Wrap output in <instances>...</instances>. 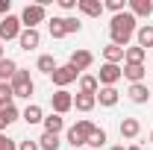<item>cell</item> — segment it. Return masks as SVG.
<instances>
[{
    "label": "cell",
    "instance_id": "6da1fadb",
    "mask_svg": "<svg viewBox=\"0 0 153 150\" xmlns=\"http://www.w3.org/2000/svg\"><path fill=\"white\" fill-rule=\"evenodd\" d=\"M135 30H138V21H135V15L130 9H124L121 15H112V24H109L112 44H118V47L127 50V44H130V38L135 36Z\"/></svg>",
    "mask_w": 153,
    "mask_h": 150
},
{
    "label": "cell",
    "instance_id": "7a4b0ae2",
    "mask_svg": "<svg viewBox=\"0 0 153 150\" xmlns=\"http://www.w3.org/2000/svg\"><path fill=\"white\" fill-rule=\"evenodd\" d=\"M18 18H21V27L24 30H38V24L47 18V9H44V3H27Z\"/></svg>",
    "mask_w": 153,
    "mask_h": 150
},
{
    "label": "cell",
    "instance_id": "3957f363",
    "mask_svg": "<svg viewBox=\"0 0 153 150\" xmlns=\"http://www.w3.org/2000/svg\"><path fill=\"white\" fill-rule=\"evenodd\" d=\"M9 85H12V94H15V97H24V100H30L33 91H36V82H33L30 71H21V68H18V74L12 76Z\"/></svg>",
    "mask_w": 153,
    "mask_h": 150
},
{
    "label": "cell",
    "instance_id": "277c9868",
    "mask_svg": "<svg viewBox=\"0 0 153 150\" xmlns=\"http://www.w3.org/2000/svg\"><path fill=\"white\" fill-rule=\"evenodd\" d=\"M50 106H53V112L56 115H65L74 109V94L68 91V88H59L56 94H50Z\"/></svg>",
    "mask_w": 153,
    "mask_h": 150
},
{
    "label": "cell",
    "instance_id": "5b68a950",
    "mask_svg": "<svg viewBox=\"0 0 153 150\" xmlns=\"http://www.w3.org/2000/svg\"><path fill=\"white\" fill-rule=\"evenodd\" d=\"M21 18L18 15H6V18L0 21V41H12V38L21 36Z\"/></svg>",
    "mask_w": 153,
    "mask_h": 150
},
{
    "label": "cell",
    "instance_id": "8992f818",
    "mask_svg": "<svg viewBox=\"0 0 153 150\" xmlns=\"http://www.w3.org/2000/svg\"><path fill=\"white\" fill-rule=\"evenodd\" d=\"M76 76H82V74H76L71 65H59L56 71L50 74V79H53V85H56V88H68L71 82H76Z\"/></svg>",
    "mask_w": 153,
    "mask_h": 150
},
{
    "label": "cell",
    "instance_id": "52a82bcc",
    "mask_svg": "<svg viewBox=\"0 0 153 150\" xmlns=\"http://www.w3.org/2000/svg\"><path fill=\"white\" fill-rule=\"evenodd\" d=\"M121 76H124L121 65H109V62H103V65H100V74H97V82H100V88H103V85H115Z\"/></svg>",
    "mask_w": 153,
    "mask_h": 150
},
{
    "label": "cell",
    "instance_id": "ba28073f",
    "mask_svg": "<svg viewBox=\"0 0 153 150\" xmlns=\"http://www.w3.org/2000/svg\"><path fill=\"white\" fill-rule=\"evenodd\" d=\"M91 62H94V56H91L88 50H74V53H71V59H68V65L74 68L76 74L88 71V68H91Z\"/></svg>",
    "mask_w": 153,
    "mask_h": 150
},
{
    "label": "cell",
    "instance_id": "9c48e42d",
    "mask_svg": "<svg viewBox=\"0 0 153 150\" xmlns=\"http://www.w3.org/2000/svg\"><path fill=\"white\" fill-rule=\"evenodd\" d=\"M18 44H21V50H36L38 44H41V33L38 30H21V36H18Z\"/></svg>",
    "mask_w": 153,
    "mask_h": 150
},
{
    "label": "cell",
    "instance_id": "30bf717a",
    "mask_svg": "<svg viewBox=\"0 0 153 150\" xmlns=\"http://www.w3.org/2000/svg\"><path fill=\"white\" fill-rule=\"evenodd\" d=\"M94 97H97V103H100V106H106V109H112L115 103L121 100V94H118V88H115V85H103Z\"/></svg>",
    "mask_w": 153,
    "mask_h": 150
},
{
    "label": "cell",
    "instance_id": "8fae6325",
    "mask_svg": "<svg viewBox=\"0 0 153 150\" xmlns=\"http://www.w3.org/2000/svg\"><path fill=\"white\" fill-rule=\"evenodd\" d=\"M76 9H79L85 18H100V15L106 12L100 0H76Z\"/></svg>",
    "mask_w": 153,
    "mask_h": 150
},
{
    "label": "cell",
    "instance_id": "7c38bea8",
    "mask_svg": "<svg viewBox=\"0 0 153 150\" xmlns=\"http://www.w3.org/2000/svg\"><path fill=\"white\" fill-rule=\"evenodd\" d=\"M130 12L138 18H150L153 15V0H130Z\"/></svg>",
    "mask_w": 153,
    "mask_h": 150
},
{
    "label": "cell",
    "instance_id": "4fadbf2b",
    "mask_svg": "<svg viewBox=\"0 0 153 150\" xmlns=\"http://www.w3.org/2000/svg\"><path fill=\"white\" fill-rule=\"evenodd\" d=\"M138 132H141V124H138V118H124V121H121V138L133 141Z\"/></svg>",
    "mask_w": 153,
    "mask_h": 150
},
{
    "label": "cell",
    "instance_id": "5bb4252c",
    "mask_svg": "<svg viewBox=\"0 0 153 150\" xmlns=\"http://www.w3.org/2000/svg\"><path fill=\"white\" fill-rule=\"evenodd\" d=\"M135 41H138V47H141V50L153 47V24H141V27L135 30Z\"/></svg>",
    "mask_w": 153,
    "mask_h": 150
},
{
    "label": "cell",
    "instance_id": "9a60e30c",
    "mask_svg": "<svg viewBox=\"0 0 153 150\" xmlns=\"http://www.w3.org/2000/svg\"><path fill=\"white\" fill-rule=\"evenodd\" d=\"M121 71H124V76L130 79V85H135V82H144V74H147V68H144V65H124Z\"/></svg>",
    "mask_w": 153,
    "mask_h": 150
},
{
    "label": "cell",
    "instance_id": "2e32d148",
    "mask_svg": "<svg viewBox=\"0 0 153 150\" xmlns=\"http://www.w3.org/2000/svg\"><path fill=\"white\" fill-rule=\"evenodd\" d=\"M127 94H130V100H133V103H138V106L150 100V88H147L144 82H135V85H130V91H127Z\"/></svg>",
    "mask_w": 153,
    "mask_h": 150
},
{
    "label": "cell",
    "instance_id": "e0dca14e",
    "mask_svg": "<svg viewBox=\"0 0 153 150\" xmlns=\"http://www.w3.org/2000/svg\"><path fill=\"white\" fill-rule=\"evenodd\" d=\"M18 74V62L15 59H0V82H12V76Z\"/></svg>",
    "mask_w": 153,
    "mask_h": 150
},
{
    "label": "cell",
    "instance_id": "ac0fdd59",
    "mask_svg": "<svg viewBox=\"0 0 153 150\" xmlns=\"http://www.w3.org/2000/svg\"><path fill=\"white\" fill-rule=\"evenodd\" d=\"M144 56H147V50H141L138 44L135 47H127L124 50V65H144Z\"/></svg>",
    "mask_w": 153,
    "mask_h": 150
},
{
    "label": "cell",
    "instance_id": "d6986e66",
    "mask_svg": "<svg viewBox=\"0 0 153 150\" xmlns=\"http://www.w3.org/2000/svg\"><path fill=\"white\" fill-rule=\"evenodd\" d=\"M103 59H106L109 65H121V62H124V47H118V44L109 41V44L103 47Z\"/></svg>",
    "mask_w": 153,
    "mask_h": 150
},
{
    "label": "cell",
    "instance_id": "ffe728a7",
    "mask_svg": "<svg viewBox=\"0 0 153 150\" xmlns=\"http://www.w3.org/2000/svg\"><path fill=\"white\" fill-rule=\"evenodd\" d=\"M41 124H44V132H53V135H59V132L65 130V118H62V115H56V112L47 115Z\"/></svg>",
    "mask_w": 153,
    "mask_h": 150
},
{
    "label": "cell",
    "instance_id": "44dd1931",
    "mask_svg": "<svg viewBox=\"0 0 153 150\" xmlns=\"http://www.w3.org/2000/svg\"><path fill=\"white\" fill-rule=\"evenodd\" d=\"M94 106H97V97H94V94H79V91H76L74 109H79V112H91Z\"/></svg>",
    "mask_w": 153,
    "mask_h": 150
},
{
    "label": "cell",
    "instance_id": "7402d4cb",
    "mask_svg": "<svg viewBox=\"0 0 153 150\" xmlns=\"http://www.w3.org/2000/svg\"><path fill=\"white\" fill-rule=\"evenodd\" d=\"M97 91H100L97 76H91V74H82V76H79V94H97Z\"/></svg>",
    "mask_w": 153,
    "mask_h": 150
},
{
    "label": "cell",
    "instance_id": "603a6c76",
    "mask_svg": "<svg viewBox=\"0 0 153 150\" xmlns=\"http://www.w3.org/2000/svg\"><path fill=\"white\" fill-rule=\"evenodd\" d=\"M18 118H21V112L15 109V103H12V106H6V109H0V132L6 130L9 124H15Z\"/></svg>",
    "mask_w": 153,
    "mask_h": 150
},
{
    "label": "cell",
    "instance_id": "cb8c5ba5",
    "mask_svg": "<svg viewBox=\"0 0 153 150\" xmlns=\"http://www.w3.org/2000/svg\"><path fill=\"white\" fill-rule=\"evenodd\" d=\"M21 118L27 121V124H41L44 121V112H41V106H36V103H30L24 112H21Z\"/></svg>",
    "mask_w": 153,
    "mask_h": 150
},
{
    "label": "cell",
    "instance_id": "d4e9b609",
    "mask_svg": "<svg viewBox=\"0 0 153 150\" xmlns=\"http://www.w3.org/2000/svg\"><path fill=\"white\" fill-rule=\"evenodd\" d=\"M59 147H62V138L53 135V132H44L38 138V150H59Z\"/></svg>",
    "mask_w": 153,
    "mask_h": 150
},
{
    "label": "cell",
    "instance_id": "484cf974",
    "mask_svg": "<svg viewBox=\"0 0 153 150\" xmlns=\"http://www.w3.org/2000/svg\"><path fill=\"white\" fill-rule=\"evenodd\" d=\"M65 141H68V144H71V147H74V150H82V147H85V144H88V138H85L82 132H76L74 127H71V130L65 132Z\"/></svg>",
    "mask_w": 153,
    "mask_h": 150
},
{
    "label": "cell",
    "instance_id": "4316f807",
    "mask_svg": "<svg viewBox=\"0 0 153 150\" xmlns=\"http://www.w3.org/2000/svg\"><path fill=\"white\" fill-rule=\"evenodd\" d=\"M106 141H109L106 130H103V127H97V130L91 132V135H88V144H85V147H88V150H97V147H103Z\"/></svg>",
    "mask_w": 153,
    "mask_h": 150
},
{
    "label": "cell",
    "instance_id": "83f0119b",
    "mask_svg": "<svg viewBox=\"0 0 153 150\" xmlns=\"http://www.w3.org/2000/svg\"><path fill=\"white\" fill-rule=\"evenodd\" d=\"M36 68L41 71V74H47V76H50V74H53V71L59 68V65H56V59H53V56H38Z\"/></svg>",
    "mask_w": 153,
    "mask_h": 150
},
{
    "label": "cell",
    "instance_id": "f1b7e54d",
    "mask_svg": "<svg viewBox=\"0 0 153 150\" xmlns=\"http://www.w3.org/2000/svg\"><path fill=\"white\" fill-rule=\"evenodd\" d=\"M12 100H15V94H12V85H9V82H0V109L12 106Z\"/></svg>",
    "mask_w": 153,
    "mask_h": 150
},
{
    "label": "cell",
    "instance_id": "f546056e",
    "mask_svg": "<svg viewBox=\"0 0 153 150\" xmlns=\"http://www.w3.org/2000/svg\"><path fill=\"white\" fill-rule=\"evenodd\" d=\"M50 36L53 38H65L68 33H65V18H53L50 21Z\"/></svg>",
    "mask_w": 153,
    "mask_h": 150
},
{
    "label": "cell",
    "instance_id": "4dcf8cb0",
    "mask_svg": "<svg viewBox=\"0 0 153 150\" xmlns=\"http://www.w3.org/2000/svg\"><path fill=\"white\" fill-rule=\"evenodd\" d=\"M74 130H76V132H82V135L88 138V135H91V132H94L97 127L91 124V121H88V118H82V121H76V124H74Z\"/></svg>",
    "mask_w": 153,
    "mask_h": 150
},
{
    "label": "cell",
    "instance_id": "1f68e13d",
    "mask_svg": "<svg viewBox=\"0 0 153 150\" xmlns=\"http://www.w3.org/2000/svg\"><path fill=\"white\" fill-rule=\"evenodd\" d=\"M103 9H109L112 15H121V12H124V0H106Z\"/></svg>",
    "mask_w": 153,
    "mask_h": 150
},
{
    "label": "cell",
    "instance_id": "d6a6232c",
    "mask_svg": "<svg viewBox=\"0 0 153 150\" xmlns=\"http://www.w3.org/2000/svg\"><path fill=\"white\" fill-rule=\"evenodd\" d=\"M82 30V24H79V18H65V33L71 36V33H79Z\"/></svg>",
    "mask_w": 153,
    "mask_h": 150
},
{
    "label": "cell",
    "instance_id": "836d02e7",
    "mask_svg": "<svg viewBox=\"0 0 153 150\" xmlns=\"http://www.w3.org/2000/svg\"><path fill=\"white\" fill-rule=\"evenodd\" d=\"M0 150H18V141H15V138H9V135H3V132H0Z\"/></svg>",
    "mask_w": 153,
    "mask_h": 150
},
{
    "label": "cell",
    "instance_id": "e575fe53",
    "mask_svg": "<svg viewBox=\"0 0 153 150\" xmlns=\"http://www.w3.org/2000/svg\"><path fill=\"white\" fill-rule=\"evenodd\" d=\"M18 150H38V141H18Z\"/></svg>",
    "mask_w": 153,
    "mask_h": 150
},
{
    "label": "cell",
    "instance_id": "d590c367",
    "mask_svg": "<svg viewBox=\"0 0 153 150\" xmlns=\"http://www.w3.org/2000/svg\"><path fill=\"white\" fill-rule=\"evenodd\" d=\"M9 9H12V0H0V15H3V18L9 15Z\"/></svg>",
    "mask_w": 153,
    "mask_h": 150
},
{
    "label": "cell",
    "instance_id": "8d00e7d4",
    "mask_svg": "<svg viewBox=\"0 0 153 150\" xmlns=\"http://www.w3.org/2000/svg\"><path fill=\"white\" fill-rule=\"evenodd\" d=\"M59 6H62L65 12H71V9H76V0H59Z\"/></svg>",
    "mask_w": 153,
    "mask_h": 150
},
{
    "label": "cell",
    "instance_id": "74e56055",
    "mask_svg": "<svg viewBox=\"0 0 153 150\" xmlns=\"http://www.w3.org/2000/svg\"><path fill=\"white\" fill-rule=\"evenodd\" d=\"M0 59H6V50H3V41H0Z\"/></svg>",
    "mask_w": 153,
    "mask_h": 150
},
{
    "label": "cell",
    "instance_id": "f35d334b",
    "mask_svg": "<svg viewBox=\"0 0 153 150\" xmlns=\"http://www.w3.org/2000/svg\"><path fill=\"white\" fill-rule=\"evenodd\" d=\"M112 150H127V147H124V144H115V147Z\"/></svg>",
    "mask_w": 153,
    "mask_h": 150
},
{
    "label": "cell",
    "instance_id": "ab89813d",
    "mask_svg": "<svg viewBox=\"0 0 153 150\" xmlns=\"http://www.w3.org/2000/svg\"><path fill=\"white\" fill-rule=\"evenodd\" d=\"M127 150H141V147H138V144H130V147H127Z\"/></svg>",
    "mask_w": 153,
    "mask_h": 150
},
{
    "label": "cell",
    "instance_id": "60d3db41",
    "mask_svg": "<svg viewBox=\"0 0 153 150\" xmlns=\"http://www.w3.org/2000/svg\"><path fill=\"white\" fill-rule=\"evenodd\" d=\"M150 141H153V130H150Z\"/></svg>",
    "mask_w": 153,
    "mask_h": 150
},
{
    "label": "cell",
    "instance_id": "b9f144b4",
    "mask_svg": "<svg viewBox=\"0 0 153 150\" xmlns=\"http://www.w3.org/2000/svg\"><path fill=\"white\" fill-rule=\"evenodd\" d=\"M82 150H88V147H82Z\"/></svg>",
    "mask_w": 153,
    "mask_h": 150
}]
</instances>
